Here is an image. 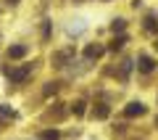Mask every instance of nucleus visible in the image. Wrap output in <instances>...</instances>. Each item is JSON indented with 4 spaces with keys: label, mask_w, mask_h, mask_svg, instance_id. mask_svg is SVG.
Returning <instances> with one entry per match:
<instances>
[{
    "label": "nucleus",
    "mask_w": 158,
    "mask_h": 140,
    "mask_svg": "<svg viewBox=\"0 0 158 140\" xmlns=\"http://www.w3.org/2000/svg\"><path fill=\"white\" fill-rule=\"evenodd\" d=\"M71 108H74V114H77V116H82V114H85V101H77Z\"/></svg>",
    "instance_id": "obj_9"
},
{
    "label": "nucleus",
    "mask_w": 158,
    "mask_h": 140,
    "mask_svg": "<svg viewBox=\"0 0 158 140\" xmlns=\"http://www.w3.org/2000/svg\"><path fill=\"white\" fill-rule=\"evenodd\" d=\"M95 116H98V119H106V116H108V106H106V103H98Z\"/></svg>",
    "instance_id": "obj_7"
},
{
    "label": "nucleus",
    "mask_w": 158,
    "mask_h": 140,
    "mask_svg": "<svg viewBox=\"0 0 158 140\" xmlns=\"http://www.w3.org/2000/svg\"><path fill=\"white\" fill-rule=\"evenodd\" d=\"M0 116H13V111H11V108H3V106H0Z\"/></svg>",
    "instance_id": "obj_12"
},
{
    "label": "nucleus",
    "mask_w": 158,
    "mask_h": 140,
    "mask_svg": "<svg viewBox=\"0 0 158 140\" xmlns=\"http://www.w3.org/2000/svg\"><path fill=\"white\" fill-rule=\"evenodd\" d=\"M56 90H58V85H56V82H50V85L45 87V95H50V93H56Z\"/></svg>",
    "instance_id": "obj_11"
},
{
    "label": "nucleus",
    "mask_w": 158,
    "mask_h": 140,
    "mask_svg": "<svg viewBox=\"0 0 158 140\" xmlns=\"http://www.w3.org/2000/svg\"><path fill=\"white\" fill-rule=\"evenodd\" d=\"M124 27H127V21H124V19H116V21L111 24V29H113V32H124Z\"/></svg>",
    "instance_id": "obj_8"
},
{
    "label": "nucleus",
    "mask_w": 158,
    "mask_h": 140,
    "mask_svg": "<svg viewBox=\"0 0 158 140\" xmlns=\"http://www.w3.org/2000/svg\"><path fill=\"white\" fill-rule=\"evenodd\" d=\"M124 114H127V116H142V114H145V103H140V101H132L129 106L124 108Z\"/></svg>",
    "instance_id": "obj_1"
},
{
    "label": "nucleus",
    "mask_w": 158,
    "mask_h": 140,
    "mask_svg": "<svg viewBox=\"0 0 158 140\" xmlns=\"http://www.w3.org/2000/svg\"><path fill=\"white\" fill-rule=\"evenodd\" d=\"M27 56V45H11L8 48V58H24Z\"/></svg>",
    "instance_id": "obj_4"
},
{
    "label": "nucleus",
    "mask_w": 158,
    "mask_h": 140,
    "mask_svg": "<svg viewBox=\"0 0 158 140\" xmlns=\"http://www.w3.org/2000/svg\"><path fill=\"white\" fill-rule=\"evenodd\" d=\"M156 48H158V42H156Z\"/></svg>",
    "instance_id": "obj_14"
},
{
    "label": "nucleus",
    "mask_w": 158,
    "mask_h": 140,
    "mask_svg": "<svg viewBox=\"0 0 158 140\" xmlns=\"http://www.w3.org/2000/svg\"><path fill=\"white\" fill-rule=\"evenodd\" d=\"M103 50H106L103 45H87V48H85V58H100Z\"/></svg>",
    "instance_id": "obj_2"
},
{
    "label": "nucleus",
    "mask_w": 158,
    "mask_h": 140,
    "mask_svg": "<svg viewBox=\"0 0 158 140\" xmlns=\"http://www.w3.org/2000/svg\"><path fill=\"white\" fill-rule=\"evenodd\" d=\"M153 69H156V63H153V58H150V56H140V72L150 74Z\"/></svg>",
    "instance_id": "obj_5"
},
{
    "label": "nucleus",
    "mask_w": 158,
    "mask_h": 140,
    "mask_svg": "<svg viewBox=\"0 0 158 140\" xmlns=\"http://www.w3.org/2000/svg\"><path fill=\"white\" fill-rule=\"evenodd\" d=\"M61 135L56 132V129H48V132H42V140H58Z\"/></svg>",
    "instance_id": "obj_10"
},
{
    "label": "nucleus",
    "mask_w": 158,
    "mask_h": 140,
    "mask_svg": "<svg viewBox=\"0 0 158 140\" xmlns=\"http://www.w3.org/2000/svg\"><path fill=\"white\" fill-rule=\"evenodd\" d=\"M11 3H16V0H11Z\"/></svg>",
    "instance_id": "obj_13"
},
{
    "label": "nucleus",
    "mask_w": 158,
    "mask_h": 140,
    "mask_svg": "<svg viewBox=\"0 0 158 140\" xmlns=\"http://www.w3.org/2000/svg\"><path fill=\"white\" fill-rule=\"evenodd\" d=\"M124 42H127V34H118V37L111 42V50H121V48H124Z\"/></svg>",
    "instance_id": "obj_6"
},
{
    "label": "nucleus",
    "mask_w": 158,
    "mask_h": 140,
    "mask_svg": "<svg viewBox=\"0 0 158 140\" xmlns=\"http://www.w3.org/2000/svg\"><path fill=\"white\" fill-rule=\"evenodd\" d=\"M29 72H32V66H21V69H16V72H11V79L13 82H24V79L29 77Z\"/></svg>",
    "instance_id": "obj_3"
}]
</instances>
